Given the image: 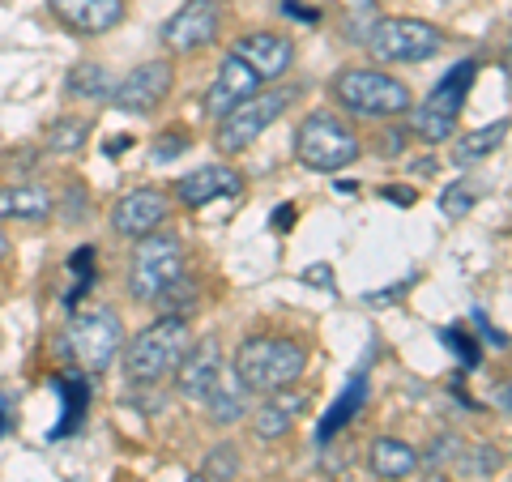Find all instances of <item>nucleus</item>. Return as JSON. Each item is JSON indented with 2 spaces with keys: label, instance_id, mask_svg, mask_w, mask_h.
I'll list each match as a JSON object with an SVG mask.
<instances>
[{
  "label": "nucleus",
  "instance_id": "1",
  "mask_svg": "<svg viewBox=\"0 0 512 482\" xmlns=\"http://www.w3.org/2000/svg\"><path fill=\"white\" fill-rule=\"evenodd\" d=\"M303 367H308V350L291 342V337H248V342H239L231 359L235 380L256 397L291 389L303 376Z\"/></svg>",
  "mask_w": 512,
  "mask_h": 482
},
{
  "label": "nucleus",
  "instance_id": "2",
  "mask_svg": "<svg viewBox=\"0 0 512 482\" xmlns=\"http://www.w3.org/2000/svg\"><path fill=\"white\" fill-rule=\"evenodd\" d=\"M188 346H192L188 320L158 316L154 325H146L124 346V372L133 384H163L167 376H175V367L188 355Z\"/></svg>",
  "mask_w": 512,
  "mask_h": 482
},
{
  "label": "nucleus",
  "instance_id": "3",
  "mask_svg": "<svg viewBox=\"0 0 512 482\" xmlns=\"http://www.w3.org/2000/svg\"><path fill=\"white\" fill-rule=\"evenodd\" d=\"M333 99L359 120H397L414 107L410 86L384 69H342L333 77Z\"/></svg>",
  "mask_w": 512,
  "mask_h": 482
},
{
  "label": "nucleus",
  "instance_id": "4",
  "mask_svg": "<svg viewBox=\"0 0 512 482\" xmlns=\"http://www.w3.org/2000/svg\"><path fill=\"white\" fill-rule=\"evenodd\" d=\"M474 77H478L474 60H461L457 69H448L440 82L431 86L427 99L406 111L410 133L419 141H427V146H444V141L457 133V116H461V107H466V94L474 86Z\"/></svg>",
  "mask_w": 512,
  "mask_h": 482
},
{
  "label": "nucleus",
  "instance_id": "5",
  "mask_svg": "<svg viewBox=\"0 0 512 482\" xmlns=\"http://www.w3.org/2000/svg\"><path fill=\"white\" fill-rule=\"evenodd\" d=\"M359 133L333 111H308L295 128V158L308 171H342L359 158Z\"/></svg>",
  "mask_w": 512,
  "mask_h": 482
},
{
  "label": "nucleus",
  "instance_id": "6",
  "mask_svg": "<svg viewBox=\"0 0 512 482\" xmlns=\"http://www.w3.org/2000/svg\"><path fill=\"white\" fill-rule=\"evenodd\" d=\"M175 278H184V244L175 231H150L137 239L128 256V295L137 303H154Z\"/></svg>",
  "mask_w": 512,
  "mask_h": 482
},
{
  "label": "nucleus",
  "instance_id": "7",
  "mask_svg": "<svg viewBox=\"0 0 512 482\" xmlns=\"http://www.w3.org/2000/svg\"><path fill=\"white\" fill-rule=\"evenodd\" d=\"M291 99H295V90H286V86H274V90L261 86L256 94H248L244 103H235L227 116L214 124V146H218V154H244L269 124H278L286 116Z\"/></svg>",
  "mask_w": 512,
  "mask_h": 482
},
{
  "label": "nucleus",
  "instance_id": "8",
  "mask_svg": "<svg viewBox=\"0 0 512 482\" xmlns=\"http://www.w3.org/2000/svg\"><path fill=\"white\" fill-rule=\"evenodd\" d=\"M367 52L380 64H423L444 52V30L423 18H380L363 35Z\"/></svg>",
  "mask_w": 512,
  "mask_h": 482
},
{
  "label": "nucleus",
  "instance_id": "9",
  "mask_svg": "<svg viewBox=\"0 0 512 482\" xmlns=\"http://www.w3.org/2000/svg\"><path fill=\"white\" fill-rule=\"evenodd\" d=\"M64 346H69L73 363L82 372L99 376L111 367V359L120 355L124 346V320L111 308H86L69 316V329H64Z\"/></svg>",
  "mask_w": 512,
  "mask_h": 482
},
{
  "label": "nucleus",
  "instance_id": "10",
  "mask_svg": "<svg viewBox=\"0 0 512 482\" xmlns=\"http://www.w3.org/2000/svg\"><path fill=\"white\" fill-rule=\"evenodd\" d=\"M222 30V5L218 0H184L180 9L163 22V47L171 56H192L218 43Z\"/></svg>",
  "mask_w": 512,
  "mask_h": 482
},
{
  "label": "nucleus",
  "instance_id": "11",
  "mask_svg": "<svg viewBox=\"0 0 512 482\" xmlns=\"http://www.w3.org/2000/svg\"><path fill=\"white\" fill-rule=\"evenodd\" d=\"M175 86V69L171 60H146L137 64L128 77H120L116 86H111V107L116 111H128V116H146V111H154L158 103H167V94Z\"/></svg>",
  "mask_w": 512,
  "mask_h": 482
},
{
  "label": "nucleus",
  "instance_id": "12",
  "mask_svg": "<svg viewBox=\"0 0 512 482\" xmlns=\"http://www.w3.org/2000/svg\"><path fill=\"white\" fill-rule=\"evenodd\" d=\"M171 218V205H167V192L163 188H133L124 192L111 210V227L124 239H141L150 231H163Z\"/></svg>",
  "mask_w": 512,
  "mask_h": 482
},
{
  "label": "nucleus",
  "instance_id": "13",
  "mask_svg": "<svg viewBox=\"0 0 512 482\" xmlns=\"http://www.w3.org/2000/svg\"><path fill=\"white\" fill-rule=\"evenodd\" d=\"M231 56L244 60L261 82H278L295 60V43L286 35H274V30H252V35H239L231 43Z\"/></svg>",
  "mask_w": 512,
  "mask_h": 482
},
{
  "label": "nucleus",
  "instance_id": "14",
  "mask_svg": "<svg viewBox=\"0 0 512 482\" xmlns=\"http://www.w3.org/2000/svg\"><path fill=\"white\" fill-rule=\"evenodd\" d=\"M227 372V363H222V350L214 337H201V342L188 346V355L180 359V367H175V389H180V397L188 401H205V393L218 384V376Z\"/></svg>",
  "mask_w": 512,
  "mask_h": 482
},
{
  "label": "nucleus",
  "instance_id": "15",
  "mask_svg": "<svg viewBox=\"0 0 512 482\" xmlns=\"http://www.w3.org/2000/svg\"><path fill=\"white\" fill-rule=\"evenodd\" d=\"M261 86H265L261 77H256L244 60H235V56L227 52V56H222V64H218V73H214L210 90H205V116H210V120H222L235 103H244L248 94H256Z\"/></svg>",
  "mask_w": 512,
  "mask_h": 482
},
{
  "label": "nucleus",
  "instance_id": "16",
  "mask_svg": "<svg viewBox=\"0 0 512 482\" xmlns=\"http://www.w3.org/2000/svg\"><path fill=\"white\" fill-rule=\"evenodd\" d=\"M47 9L73 30V35H107L124 22V0H47Z\"/></svg>",
  "mask_w": 512,
  "mask_h": 482
},
{
  "label": "nucleus",
  "instance_id": "17",
  "mask_svg": "<svg viewBox=\"0 0 512 482\" xmlns=\"http://www.w3.org/2000/svg\"><path fill=\"white\" fill-rule=\"evenodd\" d=\"M239 192H244V180L231 167H218V163L197 167L175 180V201L188 205V210H201V205L222 201V197H239Z\"/></svg>",
  "mask_w": 512,
  "mask_h": 482
},
{
  "label": "nucleus",
  "instance_id": "18",
  "mask_svg": "<svg viewBox=\"0 0 512 482\" xmlns=\"http://www.w3.org/2000/svg\"><path fill=\"white\" fill-rule=\"evenodd\" d=\"M312 406V397L308 393H291V389H278V393H269L261 406H256V436L261 440H282V436H291V427L308 414Z\"/></svg>",
  "mask_w": 512,
  "mask_h": 482
},
{
  "label": "nucleus",
  "instance_id": "19",
  "mask_svg": "<svg viewBox=\"0 0 512 482\" xmlns=\"http://www.w3.org/2000/svg\"><path fill=\"white\" fill-rule=\"evenodd\" d=\"M56 214V197L39 184H5L0 188V222H43Z\"/></svg>",
  "mask_w": 512,
  "mask_h": 482
},
{
  "label": "nucleus",
  "instance_id": "20",
  "mask_svg": "<svg viewBox=\"0 0 512 482\" xmlns=\"http://www.w3.org/2000/svg\"><path fill=\"white\" fill-rule=\"evenodd\" d=\"M205 406H210V423L231 427V423H239V419H248V410H252V393L235 380V372H222L214 389L205 393Z\"/></svg>",
  "mask_w": 512,
  "mask_h": 482
},
{
  "label": "nucleus",
  "instance_id": "21",
  "mask_svg": "<svg viewBox=\"0 0 512 482\" xmlns=\"http://www.w3.org/2000/svg\"><path fill=\"white\" fill-rule=\"evenodd\" d=\"M367 465H372L376 478L397 482V478H410L414 470H419V453H414L406 440H397V436H380V440H372Z\"/></svg>",
  "mask_w": 512,
  "mask_h": 482
},
{
  "label": "nucleus",
  "instance_id": "22",
  "mask_svg": "<svg viewBox=\"0 0 512 482\" xmlns=\"http://www.w3.org/2000/svg\"><path fill=\"white\" fill-rule=\"evenodd\" d=\"M504 137H508V120H495V124L474 128V133H466V137H457V146H453L457 167H470V163H478V158L495 154L504 146Z\"/></svg>",
  "mask_w": 512,
  "mask_h": 482
},
{
  "label": "nucleus",
  "instance_id": "23",
  "mask_svg": "<svg viewBox=\"0 0 512 482\" xmlns=\"http://www.w3.org/2000/svg\"><path fill=\"white\" fill-rule=\"evenodd\" d=\"M86 137H90V120L86 116H56L52 124H47V133H43V146L52 154H77L86 146Z\"/></svg>",
  "mask_w": 512,
  "mask_h": 482
},
{
  "label": "nucleus",
  "instance_id": "24",
  "mask_svg": "<svg viewBox=\"0 0 512 482\" xmlns=\"http://www.w3.org/2000/svg\"><path fill=\"white\" fill-rule=\"evenodd\" d=\"M111 86L116 82H111V73L103 64H77V69H69V82H64V90L73 99H107Z\"/></svg>",
  "mask_w": 512,
  "mask_h": 482
},
{
  "label": "nucleus",
  "instance_id": "25",
  "mask_svg": "<svg viewBox=\"0 0 512 482\" xmlns=\"http://www.w3.org/2000/svg\"><path fill=\"white\" fill-rule=\"evenodd\" d=\"M205 482H235L239 478V453L235 444H218L210 457H205V470H201Z\"/></svg>",
  "mask_w": 512,
  "mask_h": 482
},
{
  "label": "nucleus",
  "instance_id": "26",
  "mask_svg": "<svg viewBox=\"0 0 512 482\" xmlns=\"http://www.w3.org/2000/svg\"><path fill=\"white\" fill-rule=\"evenodd\" d=\"M355 401H363V376L350 380V389H346L338 401H333V414L325 419V427H320V444H325V440L333 436V431H338V427L350 419V414H355Z\"/></svg>",
  "mask_w": 512,
  "mask_h": 482
},
{
  "label": "nucleus",
  "instance_id": "27",
  "mask_svg": "<svg viewBox=\"0 0 512 482\" xmlns=\"http://www.w3.org/2000/svg\"><path fill=\"white\" fill-rule=\"evenodd\" d=\"M188 146H192V133H188V128H167V133L154 141L150 158H154V163H171V158H180Z\"/></svg>",
  "mask_w": 512,
  "mask_h": 482
},
{
  "label": "nucleus",
  "instance_id": "28",
  "mask_svg": "<svg viewBox=\"0 0 512 482\" xmlns=\"http://www.w3.org/2000/svg\"><path fill=\"white\" fill-rule=\"evenodd\" d=\"M440 205H444V214H448V218H466V214L474 210V192H470V188H461V184H453V188H448L444 197H440Z\"/></svg>",
  "mask_w": 512,
  "mask_h": 482
},
{
  "label": "nucleus",
  "instance_id": "29",
  "mask_svg": "<svg viewBox=\"0 0 512 482\" xmlns=\"http://www.w3.org/2000/svg\"><path fill=\"white\" fill-rule=\"evenodd\" d=\"M453 457H461V440H453V436H440L436 448H427V465H444Z\"/></svg>",
  "mask_w": 512,
  "mask_h": 482
},
{
  "label": "nucleus",
  "instance_id": "30",
  "mask_svg": "<svg viewBox=\"0 0 512 482\" xmlns=\"http://www.w3.org/2000/svg\"><path fill=\"white\" fill-rule=\"evenodd\" d=\"M410 286H414V273H410L402 286H389V291H372V295H367V303H372V308H380V303H393V299H402Z\"/></svg>",
  "mask_w": 512,
  "mask_h": 482
},
{
  "label": "nucleus",
  "instance_id": "31",
  "mask_svg": "<svg viewBox=\"0 0 512 482\" xmlns=\"http://www.w3.org/2000/svg\"><path fill=\"white\" fill-rule=\"evenodd\" d=\"M474 453H478V465H474L478 474H491V470H500V453H495L491 444H474Z\"/></svg>",
  "mask_w": 512,
  "mask_h": 482
},
{
  "label": "nucleus",
  "instance_id": "32",
  "mask_svg": "<svg viewBox=\"0 0 512 482\" xmlns=\"http://www.w3.org/2000/svg\"><path fill=\"white\" fill-rule=\"evenodd\" d=\"M384 141H380V154L384 158H397V154H402L406 150V133H402V128H393V133H380Z\"/></svg>",
  "mask_w": 512,
  "mask_h": 482
},
{
  "label": "nucleus",
  "instance_id": "33",
  "mask_svg": "<svg viewBox=\"0 0 512 482\" xmlns=\"http://www.w3.org/2000/svg\"><path fill=\"white\" fill-rule=\"evenodd\" d=\"M303 282L329 286V291H333V269H329V265H312V269H303Z\"/></svg>",
  "mask_w": 512,
  "mask_h": 482
},
{
  "label": "nucleus",
  "instance_id": "34",
  "mask_svg": "<svg viewBox=\"0 0 512 482\" xmlns=\"http://www.w3.org/2000/svg\"><path fill=\"white\" fill-rule=\"evenodd\" d=\"M384 201H402V205H414V201H419V192H414V188H402V184H389V188H384Z\"/></svg>",
  "mask_w": 512,
  "mask_h": 482
},
{
  "label": "nucleus",
  "instance_id": "35",
  "mask_svg": "<svg viewBox=\"0 0 512 482\" xmlns=\"http://www.w3.org/2000/svg\"><path fill=\"white\" fill-rule=\"evenodd\" d=\"M448 346H453V350H461V355H466V363H470V367L478 363V355L470 350V337H466V333H448Z\"/></svg>",
  "mask_w": 512,
  "mask_h": 482
},
{
  "label": "nucleus",
  "instance_id": "36",
  "mask_svg": "<svg viewBox=\"0 0 512 482\" xmlns=\"http://www.w3.org/2000/svg\"><path fill=\"white\" fill-rule=\"evenodd\" d=\"M282 13H286V18H299V22H316V13L303 9L299 0H282Z\"/></svg>",
  "mask_w": 512,
  "mask_h": 482
},
{
  "label": "nucleus",
  "instance_id": "37",
  "mask_svg": "<svg viewBox=\"0 0 512 482\" xmlns=\"http://www.w3.org/2000/svg\"><path fill=\"white\" fill-rule=\"evenodd\" d=\"M291 222H295V210H291V205H286V210H278V214H274V227H291Z\"/></svg>",
  "mask_w": 512,
  "mask_h": 482
},
{
  "label": "nucleus",
  "instance_id": "38",
  "mask_svg": "<svg viewBox=\"0 0 512 482\" xmlns=\"http://www.w3.org/2000/svg\"><path fill=\"white\" fill-rule=\"evenodd\" d=\"M128 146H133V141H128V137H120V141H111V146H107V154H124Z\"/></svg>",
  "mask_w": 512,
  "mask_h": 482
},
{
  "label": "nucleus",
  "instance_id": "39",
  "mask_svg": "<svg viewBox=\"0 0 512 482\" xmlns=\"http://www.w3.org/2000/svg\"><path fill=\"white\" fill-rule=\"evenodd\" d=\"M5 256H9V235L0 231V261H5Z\"/></svg>",
  "mask_w": 512,
  "mask_h": 482
},
{
  "label": "nucleus",
  "instance_id": "40",
  "mask_svg": "<svg viewBox=\"0 0 512 482\" xmlns=\"http://www.w3.org/2000/svg\"><path fill=\"white\" fill-rule=\"evenodd\" d=\"M427 482H448V478H440V474H431V478H427Z\"/></svg>",
  "mask_w": 512,
  "mask_h": 482
},
{
  "label": "nucleus",
  "instance_id": "41",
  "mask_svg": "<svg viewBox=\"0 0 512 482\" xmlns=\"http://www.w3.org/2000/svg\"><path fill=\"white\" fill-rule=\"evenodd\" d=\"M188 482H205V478H201V474H192V478H188Z\"/></svg>",
  "mask_w": 512,
  "mask_h": 482
}]
</instances>
